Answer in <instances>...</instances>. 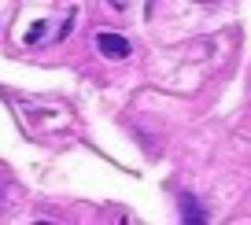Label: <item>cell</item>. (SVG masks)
<instances>
[{
	"label": "cell",
	"instance_id": "1",
	"mask_svg": "<svg viewBox=\"0 0 251 225\" xmlns=\"http://www.w3.org/2000/svg\"><path fill=\"white\" fill-rule=\"evenodd\" d=\"M96 48H100V55H107V59H126V55H129V41L118 37V33H96Z\"/></svg>",
	"mask_w": 251,
	"mask_h": 225
},
{
	"label": "cell",
	"instance_id": "3",
	"mask_svg": "<svg viewBox=\"0 0 251 225\" xmlns=\"http://www.w3.org/2000/svg\"><path fill=\"white\" fill-rule=\"evenodd\" d=\"M45 33H48V23H33V26H30V33H26V45H37Z\"/></svg>",
	"mask_w": 251,
	"mask_h": 225
},
{
	"label": "cell",
	"instance_id": "4",
	"mask_svg": "<svg viewBox=\"0 0 251 225\" xmlns=\"http://www.w3.org/2000/svg\"><path fill=\"white\" fill-rule=\"evenodd\" d=\"M111 4H115L118 11H126V4H129V0H111Z\"/></svg>",
	"mask_w": 251,
	"mask_h": 225
},
{
	"label": "cell",
	"instance_id": "2",
	"mask_svg": "<svg viewBox=\"0 0 251 225\" xmlns=\"http://www.w3.org/2000/svg\"><path fill=\"white\" fill-rule=\"evenodd\" d=\"M181 218H185L188 225H200V222H207V210L196 207V200H192V196H181Z\"/></svg>",
	"mask_w": 251,
	"mask_h": 225
}]
</instances>
